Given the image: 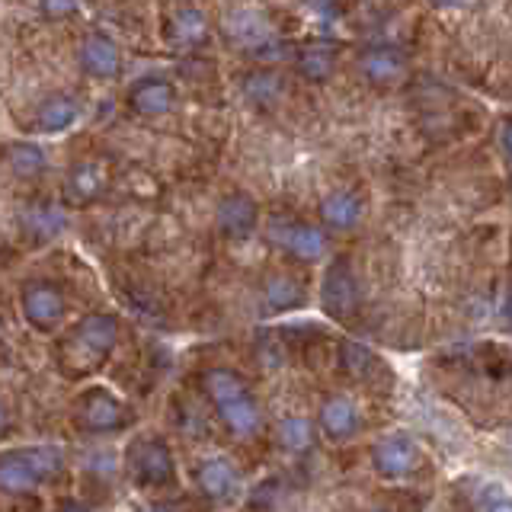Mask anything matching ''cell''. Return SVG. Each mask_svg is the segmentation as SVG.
I'll return each instance as SVG.
<instances>
[{
  "label": "cell",
  "mask_w": 512,
  "mask_h": 512,
  "mask_svg": "<svg viewBox=\"0 0 512 512\" xmlns=\"http://www.w3.org/2000/svg\"><path fill=\"white\" fill-rule=\"evenodd\" d=\"M244 96L260 109L276 106L285 96V77L272 68H256L244 77Z\"/></svg>",
  "instance_id": "obj_22"
},
{
  "label": "cell",
  "mask_w": 512,
  "mask_h": 512,
  "mask_svg": "<svg viewBox=\"0 0 512 512\" xmlns=\"http://www.w3.org/2000/svg\"><path fill=\"white\" fill-rule=\"evenodd\" d=\"M317 420H320V429H324L327 439L343 442L349 436H356V429H359V410H356V404H352L349 397L336 394V397H327L324 404H320Z\"/></svg>",
  "instance_id": "obj_17"
},
{
  "label": "cell",
  "mask_w": 512,
  "mask_h": 512,
  "mask_svg": "<svg viewBox=\"0 0 512 512\" xmlns=\"http://www.w3.org/2000/svg\"><path fill=\"white\" fill-rule=\"evenodd\" d=\"M119 343V320L112 314H87L80 324L58 343V365L68 375H90L96 372Z\"/></svg>",
  "instance_id": "obj_1"
},
{
  "label": "cell",
  "mask_w": 512,
  "mask_h": 512,
  "mask_svg": "<svg viewBox=\"0 0 512 512\" xmlns=\"http://www.w3.org/2000/svg\"><path fill=\"white\" fill-rule=\"evenodd\" d=\"M340 365L346 368V372H349L352 378L365 381V378L378 368V356H375V352L368 349V346H362V343H356V340H346V343L340 346Z\"/></svg>",
  "instance_id": "obj_27"
},
{
  "label": "cell",
  "mask_w": 512,
  "mask_h": 512,
  "mask_svg": "<svg viewBox=\"0 0 512 512\" xmlns=\"http://www.w3.org/2000/svg\"><path fill=\"white\" fill-rule=\"evenodd\" d=\"M128 420L122 400L103 388H93L80 397V423L90 432H116Z\"/></svg>",
  "instance_id": "obj_11"
},
{
  "label": "cell",
  "mask_w": 512,
  "mask_h": 512,
  "mask_svg": "<svg viewBox=\"0 0 512 512\" xmlns=\"http://www.w3.org/2000/svg\"><path fill=\"white\" fill-rule=\"evenodd\" d=\"M64 212L52 202H32L26 212H23V231L32 234L36 240H48L64 231Z\"/></svg>",
  "instance_id": "obj_23"
},
{
  "label": "cell",
  "mask_w": 512,
  "mask_h": 512,
  "mask_svg": "<svg viewBox=\"0 0 512 512\" xmlns=\"http://www.w3.org/2000/svg\"><path fill=\"white\" fill-rule=\"evenodd\" d=\"M503 148H506V154H509V160H512V122L503 125Z\"/></svg>",
  "instance_id": "obj_30"
},
{
  "label": "cell",
  "mask_w": 512,
  "mask_h": 512,
  "mask_svg": "<svg viewBox=\"0 0 512 512\" xmlns=\"http://www.w3.org/2000/svg\"><path fill=\"white\" fill-rule=\"evenodd\" d=\"M103 189H106V167L100 160H84L64 180V199H68V205H90L93 199H100Z\"/></svg>",
  "instance_id": "obj_18"
},
{
  "label": "cell",
  "mask_w": 512,
  "mask_h": 512,
  "mask_svg": "<svg viewBox=\"0 0 512 512\" xmlns=\"http://www.w3.org/2000/svg\"><path fill=\"white\" fill-rule=\"evenodd\" d=\"M490 512H512V500H500V503H493Z\"/></svg>",
  "instance_id": "obj_32"
},
{
  "label": "cell",
  "mask_w": 512,
  "mask_h": 512,
  "mask_svg": "<svg viewBox=\"0 0 512 512\" xmlns=\"http://www.w3.org/2000/svg\"><path fill=\"white\" fill-rule=\"evenodd\" d=\"M80 10L77 0H42V16L45 20H71Z\"/></svg>",
  "instance_id": "obj_28"
},
{
  "label": "cell",
  "mask_w": 512,
  "mask_h": 512,
  "mask_svg": "<svg viewBox=\"0 0 512 512\" xmlns=\"http://www.w3.org/2000/svg\"><path fill=\"white\" fill-rule=\"evenodd\" d=\"M196 484L208 500H231L240 490V474L228 458H205L196 468Z\"/></svg>",
  "instance_id": "obj_15"
},
{
  "label": "cell",
  "mask_w": 512,
  "mask_h": 512,
  "mask_svg": "<svg viewBox=\"0 0 512 512\" xmlns=\"http://www.w3.org/2000/svg\"><path fill=\"white\" fill-rule=\"evenodd\" d=\"M128 471L138 480L141 487H167L173 484V455L164 439L157 436H144L132 442L128 448Z\"/></svg>",
  "instance_id": "obj_4"
},
{
  "label": "cell",
  "mask_w": 512,
  "mask_h": 512,
  "mask_svg": "<svg viewBox=\"0 0 512 512\" xmlns=\"http://www.w3.org/2000/svg\"><path fill=\"white\" fill-rule=\"evenodd\" d=\"M224 32H228V39L234 45L247 48V55H253V58H260V61L279 58V42L272 39V26L263 13L237 10L224 20Z\"/></svg>",
  "instance_id": "obj_6"
},
{
  "label": "cell",
  "mask_w": 512,
  "mask_h": 512,
  "mask_svg": "<svg viewBox=\"0 0 512 512\" xmlns=\"http://www.w3.org/2000/svg\"><path fill=\"white\" fill-rule=\"evenodd\" d=\"M173 103H176V90L164 77H141L128 87V109L144 119L164 116V112L173 109Z\"/></svg>",
  "instance_id": "obj_12"
},
{
  "label": "cell",
  "mask_w": 512,
  "mask_h": 512,
  "mask_svg": "<svg viewBox=\"0 0 512 512\" xmlns=\"http://www.w3.org/2000/svg\"><path fill=\"white\" fill-rule=\"evenodd\" d=\"M77 116H80V103L74 100V96H68V93H52L48 100L39 103L32 125H36V132L58 135V132H64V128H71L77 122Z\"/></svg>",
  "instance_id": "obj_19"
},
{
  "label": "cell",
  "mask_w": 512,
  "mask_h": 512,
  "mask_svg": "<svg viewBox=\"0 0 512 512\" xmlns=\"http://www.w3.org/2000/svg\"><path fill=\"white\" fill-rule=\"evenodd\" d=\"M170 42L176 48H199L205 39H208V20H205V13L196 10V7H183V10H176L173 13V20H170Z\"/></svg>",
  "instance_id": "obj_21"
},
{
  "label": "cell",
  "mask_w": 512,
  "mask_h": 512,
  "mask_svg": "<svg viewBox=\"0 0 512 512\" xmlns=\"http://www.w3.org/2000/svg\"><path fill=\"white\" fill-rule=\"evenodd\" d=\"M7 164L10 170L20 176V180H32L45 170V151L39 144H29V141H13L7 148Z\"/></svg>",
  "instance_id": "obj_25"
},
{
  "label": "cell",
  "mask_w": 512,
  "mask_h": 512,
  "mask_svg": "<svg viewBox=\"0 0 512 512\" xmlns=\"http://www.w3.org/2000/svg\"><path fill=\"white\" fill-rule=\"evenodd\" d=\"M205 391L212 407L218 410L221 423L228 426L234 436H253L263 423L260 404L250 394V384L231 368H212L205 372Z\"/></svg>",
  "instance_id": "obj_2"
},
{
  "label": "cell",
  "mask_w": 512,
  "mask_h": 512,
  "mask_svg": "<svg viewBox=\"0 0 512 512\" xmlns=\"http://www.w3.org/2000/svg\"><path fill=\"white\" fill-rule=\"evenodd\" d=\"M295 68L304 80H314V84H324L336 68V48L330 42H308L295 55Z\"/></svg>",
  "instance_id": "obj_20"
},
{
  "label": "cell",
  "mask_w": 512,
  "mask_h": 512,
  "mask_svg": "<svg viewBox=\"0 0 512 512\" xmlns=\"http://www.w3.org/2000/svg\"><path fill=\"white\" fill-rule=\"evenodd\" d=\"M77 58L84 74L93 80H116L122 74V52L106 32H90V36H84Z\"/></svg>",
  "instance_id": "obj_10"
},
{
  "label": "cell",
  "mask_w": 512,
  "mask_h": 512,
  "mask_svg": "<svg viewBox=\"0 0 512 512\" xmlns=\"http://www.w3.org/2000/svg\"><path fill=\"white\" fill-rule=\"evenodd\" d=\"M141 512H173L170 506H148V509H141Z\"/></svg>",
  "instance_id": "obj_33"
},
{
  "label": "cell",
  "mask_w": 512,
  "mask_h": 512,
  "mask_svg": "<svg viewBox=\"0 0 512 512\" xmlns=\"http://www.w3.org/2000/svg\"><path fill=\"white\" fill-rule=\"evenodd\" d=\"M365 215V202L359 192L352 189H336L330 196H324L320 202V221L327 224L330 231H349L356 228Z\"/></svg>",
  "instance_id": "obj_16"
},
{
  "label": "cell",
  "mask_w": 512,
  "mask_h": 512,
  "mask_svg": "<svg viewBox=\"0 0 512 512\" xmlns=\"http://www.w3.org/2000/svg\"><path fill=\"white\" fill-rule=\"evenodd\" d=\"M269 240L301 263H317L327 253V234L314 228V224L292 221V218H272Z\"/></svg>",
  "instance_id": "obj_5"
},
{
  "label": "cell",
  "mask_w": 512,
  "mask_h": 512,
  "mask_svg": "<svg viewBox=\"0 0 512 512\" xmlns=\"http://www.w3.org/2000/svg\"><path fill=\"white\" fill-rule=\"evenodd\" d=\"M436 7H445V10H471V7H477L480 0H432Z\"/></svg>",
  "instance_id": "obj_29"
},
{
  "label": "cell",
  "mask_w": 512,
  "mask_h": 512,
  "mask_svg": "<svg viewBox=\"0 0 512 512\" xmlns=\"http://www.w3.org/2000/svg\"><path fill=\"white\" fill-rule=\"evenodd\" d=\"M279 442L285 452H295V455L308 452L314 445V423L308 416H285L279 423Z\"/></svg>",
  "instance_id": "obj_26"
},
{
  "label": "cell",
  "mask_w": 512,
  "mask_h": 512,
  "mask_svg": "<svg viewBox=\"0 0 512 512\" xmlns=\"http://www.w3.org/2000/svg\"><path fill=\"white\" fill-rule=\"evenodd\" d=\"M320 301H324V311L336 320H349L359 311V282H356V276H352L346 260H336L327 269Z\"/></svg>",
  "instance_id": "obj_7"
},
{
  "label": "cell",
  "mask_w": 512,
  "mask_h": 512,
  "mask_svg": "<svg viewBox=\"0 0 512 512\" xmlns=\"http://www.w3.org/2000/svg\"><path fill=\"white\" fill-rule=\"evenodd\" d=\"M20 304H23V314H26V320L36 330H52L58 320L64 317V295H61V288L58 285H52V282H32V285H26L23 288V298H20Z\"/></svg>",
  "instance_id": "obj_9"
},
{
  "label": "cell",
  "mask_w": 512,
  "mask_h": 512,
  "mask_svg": "<svg viewBox=\"0 0 512 512\" xmlns=\"http://www.w3.org/2000/svg\"><path fill=\"white\" fill-rule=\"evenodd\" d=\"M61 452L52 445H36V448H13L0 458V487L10 496H20L36 490L45 477L61 471Z\"/></svg>",
  "instance_id": "obj_3"
},
{
  "label": "cell",
  "mask_w": 512,
  "mask_h": 512,
  "mask_svg": "<svg viewBox=\"0 0 512 512\" xmlns=\"http://www.w3.org/2000/svg\"><path fill=\"white\" fill-rule=\"evenodd\" d=\"M372 464L381 477H407L416 468V445L407 436H384L372 448Z\"/></svg>",
  "instance_id": "obj_14"
},
{
  "label": "cell",
  "mask_w": 512,
  "mask_h": 512,
  "mask_svg": "<svg viewBox=\"0 0 512 512\" xmlns=\"http://www.w3.org/2000/svg\"><path fill=\"white\" fill-rule=\"evenodd\" d=\"M263 295L272 311H295L304 304V288L292 276H269L263 285Z\"/></svg>",
  "instance_id": "obj_24"
},
{
  "label": "cell",
  "mask_w": 512,
  "mask_h": 512,
  "mask_svg": "<svg viewBox=\"0 0 512 512\" xmlns=\"http://www.w3.org/2000/svg\"><path fill=\"white\" fill-rule=\"evenodd\" d=\"M58 512H93V509L80 506V503H61V509H58Z\"/></svg>",
  "instance_id": "obj_31"
},
{
  "label": "cell",
  "mask_w": 512,
  "mask_h": 512,
  "mask_svg": "<svg viewBox=\"0 0 512 512\" xmlns=\"http://www.w3.org/2000/svg\"><path fill=\"white\" fill-rule=\"evenodd\" d=\"M359 71L372 87H397L407 77V55L394 45H368L359 55Z\"/></svg>",
  "instance_id": "obj_8"
},
{
  "label": "cell",
  "mask_w": 512,
  "mask_h": 512,
  "mask_svg": "<svg viewBox=\"0 0 512 512\" xmlns=\"http://www.w3.org/2000/svg\"><path fill=\"white\" fill-rule=\"evenodd\" d=\"M256 202L247 196V192H231L218 202V228L224 237H234V240H244L256 231Z\"/></svg>",
  "instance_id": "obj_13"
}]
</instances>
